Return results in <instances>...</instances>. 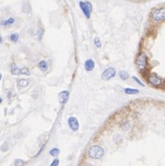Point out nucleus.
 Here are the masks:
<instances>
[{"instance_id":"nucleus-14","label":"nucleus","mask_w":165,"mask_h":166,"mask_svg":"<svg viewBox=\"0 0 165 166\" xmlns=\"http://www.w3.org/2000/svg\"><path fill=\"white\" fill-rule=\"evenodd\" d=\"M124 92L127 95H135V94L139 93V90L138 89H132V88H125Z\"/></svg>"},{"instance_id":"nucleus-8","label":"nucleus","mask_w":165,"mask_h":166,"mask_svg":"<svg viewBox=\"0 0 165 166\" xmlns=\"http://www.w3.org/2000/svg\"><path fill=\"white\" fill-rule=\"evenodd\" d=\"M69 126L70 127V129L73 131H77L79 129V122L78 120L75 117H70L68 120Z\"/></svg>"},{"instance_id":"nucleus-19","label":"nucleus","mask_w":165,"mask_h":166,"mask_svg":"<svg viewBox=\"0 0 165 166\" xmlns=\"http://www.w3.org/2000/svg\"><path fill=\"white\" fill-rule=\"evenodd\" d=\"M24 162H23L22 160H20V159H17L15 160V166H23L24 165Z\"/></svg>"},{"instance_id":"nucleus-20","label":"nucleus","mask_w":165,"mask_h":166,"mask_svg":"<svg viewBox=\"0 0 165 166\" xmlns=\"http://www.w3.org/2000/svg\"><path fill=\"white\" fill-rule=\"evenodd\" d=\"M94 42H95L97 47H101V42H100V40H99L98 37H95V40H94Z\"/></svg>"},{"instance_id":"nucleus-18","label":"nucleus","mask_w":165,"mask_h":166,"mask_svg":"<svg viewBox=\"0 0 165 166\" xmlns=\"http://www.w3.org/2000/svg\"><path fill=\"white\" fill-rule=\"evenodd\" d=\"M19 37H20V36H19L18 34H13V35H10V40L12 42H17L19 40Z\"/></svg>"},{"instance_id":"nucleus-24","label":"nucleus","mask_w":165,"mask_h":166,"mask_svg":"<svg viewBox=\"0 0 165 166\" xmlns=\"http://www.w3.org/2000/svg\"><path fill=\"white\" fill-rule=\"evenodd\" d=\"M1 103H2V98H0V104H1Z\"/></svg>"},{"instance_id":"nucleus-22","label":"nucleus","mask_w":165,"mask_h":166,"mask_svg":"<svg viewBox=\"0 0 165 166\" xmlns=\"http://www.w3.org/2000/svg\"><path fill=\"white\" fill-rule=\"evenodd\" d=\"M133 79H134V80H135V81L136 83H137L138 84H140V85H141V86H144V85H145V84H143L142 82H141V81H140V80H139V79H137V78H136V77H133Z\"/></svg>"},{"instance_id":"nucleus-7","label":"nucleus","mask_w":165,"mask_h":166,"mask_svg":"<svg viewBox=\"0 0 165 166\" xmlns=\"http://www.w3.org/2000/svg\"><path fill=\"white\" fill-rule=\"evenodd\" d=\"M148 82L152 85H154V86H159L162 83V78H159L157 74L152 73L148 77Z\"/></svg>"},{"instance_id":"nucleus-26","label":"nucleus","mask_w":165,"mask_h":166,"mask_svg":"<svg viewBox=\"0 0 165 166\" xmlns=\"http://www.w3.org/2000/svg\"><path fill=\"white\" fill-rule=\"evenodd\" d=\"M90 166H93V165H90Z\"/></svg>"},{"instance_id":"nucleus-21","label":"nucleus","mask_w":165,"mask_h":166,"mask_svg":"<svg viewBox=\"0 0 165 166\" xmlns=\"http://www.w3.org/2000/svg\"><path fill=\"white\" fill-rule=\"evenodd\" d=\"M59 160L58 159H55L53 162H52V163L50 164V166H59Z\"/></svg>"},{"instance_id":"nucleus-25","label":"nucleus","mask_w":165,"mask_h":166,"mask_svg":"<svg viewBox=\"0 0 165 166\" xmlns=\"http://www.w3.org/2000/svg\"><path fill=\"white\" fill-rule=\"evenodd\" d=\"M1 78H2V74L0 73V80H1Z\"/></svg>"},{"instance_id":"nucleus-10","label":"nucleus","mask_w":165,"mask_h":166,"mask_svg":"<svg viewBox=\"0 0 165 166\" xmlns=\"http://www.w3.org/2000/svg\"><path fill=\"white\" fill-rule=\"evenodd\" d=\"M84 68H86V71L90 72L94 68H95V62H94L93 59H87L84 63Z\"/></svg>"},{"instance_id":"nucleus-11","label":"nucleus","mask_w":165,"mask_h":166,"mask_svg":"<svg viewBox=\"0 0 165 166\" xmlns=\"http://www.w3.org/2000/svg\"><path fill=\"white\" fill-rule=\"evenodd\" d=\"M29 85V81L26 79H21L18 81V87L19 88H24Z\"/></svg>"},{"instance_id":"nucleus-16","label":"nucleus","mask_w":165,"mask_h":166,"mask_svg":"<svg viewBox=\"0 0 165 166\" xmlns=\"http://www.w3.org/2000/svg\"><path fill=\"white\" fill-rule=\"evenodd\" d=\"M59 153V149H57V148H54V149H52L49 151V154L51 156H53V157H56V156L58 155Z\"/></svg>"},{"instance_id":"nucleus-1","label":"nucleus","mask_w":165,"mask_h":166,"mask_svg":"<svg viewBox=\"0 0 165 166\" xmlns=\"http://www.w3.org/2000/svg\"><path fill=\"white\" fill-rule=\"evenodd\" d=\"M88 154L93 159H101L104 155V149L99 146H93L89 149Z\"/></svg>"},{"instance_id":"nucleus-2","label":"nucleus","mask_w":165,"mask_h":166,"mask_svg":"<svg viewBox=\"0 0 165 166\" xmlns=\"http://www.w3.org/2000/svg\"><path fill=\"white\" fill-rule=\"evenodd\" d=\"M80 7H81V9L83 10L84 14L86 15V17L87 19L90 18L91 15V12L93 10V8H92V5L90 2H83V1H80L79 2Z\"/></svg>"},{"instance_id":"nucleus-13","label":"nucleus","mask_w":165,"mask_h":166,"mask_svg":"<svg viewBox=\"0 0 165 166\" xmlns=\"http://www.w3.org/2000/svg\"><path fill=\"white\" fill-rule=\"evenodd\" d=\"M38 67L41 71H46L48 70V63H46V61L45 60H41L40 62L38 63Z\"/></svg>"},{"instance_id":"nucleus-4","label":"nucleus","mask_w":165,"mask_h":166,"mask_svg":"<svg viewBox=\"0 0 165 166\" xmlns=\"http://www.w3.org/2000/svg\"><path fill=\"white\" fill-rule=\"evenodd\" d=\"M153 20L156 21H162L165 19V8H158L155 9L153 12Z\"/></svg>"},{"instance_id":"nucleus-23","label":"nucleus","mask_w":165,"mask_h":166,"mask_svg":"<svg viewBox=\"0 0 165 166\" xmlns=\"http://www.w3.org/2000/svg\"><path fill=\"white\" fill-rule=\"evenodd\" d=\"M0 44H2V38L0 37Z\"/></svg>"},{"instance_id":"nucleus-12","label":"nucleus","mask_w":165,"mask_h":166,"mask_svg":"<svg viewBox=\"0 0 165 166\" xmlns=\"http://www.w3.org/2000/svg\"><path fill=\"white\" fill-rule=\"evenodd\" d=\"M14 21H15V19L14 18H9L8 20L7 21H3L0 22V25H3V26H8V25H12Z\"/></svg>"},{"instance_id":"nucleus-17","label":"nucleus","mask_w":165,"mask_h":166,"mask_svg":"<svg viewBox=\"0 0 165 166\" xmlns=\"http://www.w3.org/2000/svg\"><path fill=\"white\" fill-rule=\"evenodd\" d=\"M43 35H44V30L43 28H39L38 31H37V39L38 40H41L42 37H43Z\"/></svg>"},{"instance_id":"nucleus-3","label":"nucleus","mask_w":165,"mask_h":166,"mask_svg":"<svg viewBox=\"0 0 165 166\" xmlns=\"http://www.w3.org/2000/svg\"><path fill=\"white\" fill-rule=\"evenodd\" d=\"M11 73L14 75H27V76H29V75L31 74L30 71L28 70L27 68L20 69V68L17 67V65L15 63L11 64Z\"/></svg>"},{"instance_id":"nucleus-6","label":"nucleus","mask_w":165,"mask_h":166,"mask_svg":"<svg viewBox=\"0 0 165 166\" xmlns=\"http://www.w3.org/2000/svg\"><path fill=\"white\" fill-rule=\"evenodd\" d=\"M136 65L141 70L146 68V65H147V56H146L145 53H142L137 58V59H136Z\"/></svg>"},{"instance_id":"nucleus-9","label":"nucleus","mask_w":165,"mask_h":166,"mask_svg":"<svg viewBox=\"0 0 165 166\" xmlns=\"http://www.w3.org/2000/svg\"><path fill=\"white\" fill-rule=\"evenodd\" d=\"M70 96V93L68 91H62L59 94V100L61 104H64L66 103V101L68 100Z\"/></svg>"},{"instance_id":"nucleus-5","label":"nucleus","mask_w":165,"mask_h":166,"mask_svg":"<svg viewBox=\"0 0 165 166\" xmlns=\"http://www.w3.org/2000/svg\"><path fill=\"white\" fill-rule=\"evenodd\" d=\"M115 74H116V70L114 68H108L103 72L101 78L106 81V80H110L112 77H114Z\"/></svg>"},{"instance_id":"nucleus-15","label":"nucleus","mask_w":165,"mask_h":166,"mask_svg":"<svg viewBox=\"0 0 165 166\" xmlns=\"http://www.w3.org/2000/svg\"><path fill=\"white\" fill-rule=\"evenodd\" d=\"M119 75H120L121 79H122V80H127L129 78V74L127 72H125V71H121L119 73Z\"/></svg>"}]
</instances>
